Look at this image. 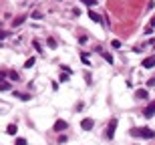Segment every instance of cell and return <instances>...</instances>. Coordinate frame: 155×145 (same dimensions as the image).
Here are the masks:
<instances>
[{
  "label": "cell",
  "instance_id": "obj_1",
  "mask_svg": "<svg viewBox=\"0 0 155 145\" xmlns=\"http://www.w3.org/2000/svg\"><path fill=\"white\" fill-rule=\"evenodd\" d=\"M129 133L133 137H145V139H153L155 137V131L153 129H149V127H141V129H131Z\"/></svg>",
  "mask_w": 155,
  "mask_h": 145
},
{
  "label": "cell",
  "instance_id": "obj_2",
  "mask_svg": "<svg viewBox=\"0 0 155 145\" xmlns=\"http://www.w3.org/2000/svg\"><path fill=\"white\" fill-rule=\"evenodd\" d=\"M115 129H117V119H113V121L109 123V127H107V137H109V139H113V137H115Z\"/></svg>",
  "mask_w": 155,
  "mask_h": 145
},
{
  "label": "cell",
  "instance_id": "obj_3",
  "mask_svg": "<svg viewBox=\"0 0 155 145\" xmlns=\"http://www.w3.org/2000/svg\"><path fill=\"white\" fill-rule=\"evenodd\" d=\"M93 125H95V121H93V119H89V117L81 121V127H83L85 131H91V129H93Z\"/></svg>",
  "mask_w": 155,
  "mask_h": 145
},
{
  "label": "cell",
  "instance_id": "obj_4",
  "mask_svg": "<svg viewBox=\"0 0 155 145\" xmlns=\"http://www.w3.org/2000/svg\"><path fill=\"white\" fill-rule=\"evenodd\" d=\"M53 129H55L56 133H61V131H65V129H66V121H63V119H58V121L55 123V127H53Z\"/></svg>",
  "mask_w": 155,
  "mask_h": 145
},
{
  "label": "cell",
  "instance_id": "obj_5",
  "mask_svg": "<svg viewBox=\"0 0 155 145\" xmlns=\"http://www.w3.org/2000/svg\"><path fill=\"white\" fill-rule=\"evenodd\" d=\"M143 69H153L155 67V56H147L143 61V65H141Z\"/></svg>",
  "mask_w": 155,
  "mask_h": 145
},
{
  "label": "cell",
  "instance_id": "obj_6",
  "mask_svg": "<svg viewBox=\"0 0 155 145\" xmlns=\"http://www.w3.org/2000/svg\"><path fill=\"white\" fill-rule=\"evenodd\" d=\"M149 95H147V91L145 89H137L135 91V99H147Z\"/></svg>",
  "mask_w": 155,
  "mask_h": 145
},
{
  "label": "cell",
  "instance_id": "obj_7",
  "mask_svg": "<svg viewBox=\"0 0 155 145\" xmlns=\"http://www.w3.org/2000/svg\"><path fill=\"white\" fill-rule=\"evenodd\" d=\"M143 115H145V117H147V119H151V117H153V115H155V109H153V107H151V105H149V107H147V109H145V111H143Z\"/></svg>",
  "mask_w": 155,
  "mask_h": 145
},
{
  "label": "cell",
  "instance_id": "obj_8",
  "mask_svg": "<svg viewBox=\"0 0 155 145\" xmlns=\"http://www.w3.org/2000/svg\"><path fill=\"white\" fill-rule=\"evenodd\" d=\"M89 18H91L93 22H101V16H99V14H97L95 10H91V12H89Z\"/></svg>",
  "mask_w": 155,
  "mask_h": 145
},
{
  "label": "cell",
  "instance_id": "obj_9",
  "mask_svg": "<svg viewBox=\"0 0 155 145\" xmlns=\"http://www.w3.org/2000/svg\"><path fill=\"white\" fill-rule=\"evenodd\" d=\"M12 85L8 83V81H0V91H10Z\"/></svg>",
  "mask_w": 155,
  "mask_h": 145
},
{
  "label": "cell",
  "instance_id": "obj_10",
  "mask_svg": "<svg viewBox=\"0 0 155 145\" xmlns=\"http://www.w3.org/2000/svg\"><path fill=\"white\" fill-rule=\"evenodd\" d=\"M97 50H99L101 55H103V58H105V61H107V63H111V65H113V56H111L109 53H105V50H101V48H97Z\"/></svg>",
  "mask_w": 155,
  "mask_h": 145
},
{
  "label": "cell",
  "instance_id": "obj_11",
  "mask_svg": "<svg viewBox=\"0 0 155 145\" xmlns=\"http://www.w3.org/2000/svg\"><path fill=\"white\" fill-rule=\"evenodd\" d=\"M16 131H18V129H16V125H14V123H10V125L6 127V133H8V135H16Z\"/></svg>",
  "mask_w": 155,
  "mask_h": 145
},
{
  "label": "cell",
  "instance_id": "obj_12",
  "mask_svg": "<svg viewBox=\"0 0 155 145\" xmlns=\"http://www.w3.org/2000/svg\"><path fill=\"white\" fill-rule=\"evenodd\" d=\"M14 97H18L20 101H28L30 99V95H24V93H14Z\"/></svg>",
  "mask_w": 155,
  "mask_h": 145
},
{
  "label": "cell",
  "instance_id": "obj_13",
  "mask_svg": "<svg viewBox=\"0 0 155 145\" xmlns=\"http://www.w3.org/2000/svg\"><path fill=\"white\" fill-rule=\"evenodd\" d=\"M32 65H34V56H30V58H28V61L24 63V67H26V69H30Z\"/></svg>",
  "mask_w": 155,
  "mask_h": 145
},
{
  "label": "cell",
  "instance_id": "obj_14",
  "mask_svg": "<svg viewBox=\"0 0 155 145\" xmlns=\"http://www.w3.org/2000/svg\"><path fill=\"white\" fill-rule=\"evenodd\" d=\"M24 18H26V16H20V18H16V20H14V26H20V24L24 22Z\"/></svg>",
  "mask_w": 155,
  "mask_h": 145
},
{
  "label": "cell",
  "instance_id": "obj_15",
  "mask_svg": "<svg viewBox=\"0 0 155 145\" xmlns=\"http://www.w3.org/2000/svg\"><path fill=\"white\" fill-rule=\"evenodd\" d=\"M14 145H28L26 143V139H22V137H18V139H16V143Z\"/></svg>",
  "mask_w": 155,
  "mask_h": 145
},
{
  "label": "cell",
  "instance_id": "obj_16",
  "mask_svg": "<svg viewBox=\"0 0 155 145\" xmlns=\"http://www.w3.org/2000/svg\"><path fill=\"white\" fill-rule=\"evenodd\" d=\"M81 2H85L87 6H93V4H97V0H81Z\"/></svg>",
  "mask_w": 155,
  "mask_h": 145
},
{
  "label": "cell",
  "instance_id": "obj_17",
  "mask_svg": "<svg viewBox=\"0 0 155 145\" xmlns=\"http://www.w3.org/2000/svg\"><path fill=\"white\" fill-rule=\"evenodd\" d=\"M32 18H36V20H40V18H43V14H40V12H32Z\"/></svg>",
  "mask_w": 155,
  "mask_h": 145
},
{
  "label": "cell",
  "instance_id": "obj_18",
  "mask_svg": "<svg viewBox=\"0 0 155 145\" xmlns=\"http://www.w3.org/2000/svg\"><path fill=\"white\" fill-rule=\"evenodd\" d=\"M48 46H53V48L56 46V40H55V38H48Z\"/></svg>",
  "mask_w": 155,
  "mask_h": 145
},
{
  "label": "cell",
  "instance_id": "obj_19",
  "mask_svg": "<svg viewBox=\"0 0 155 145\" xmlns=\"http://www.w3.org/2000/svg\"><path fill=\"white\" fill-rule=\"evenodd\" d=\"M8 77H10L12 81H16V79H18V75H16V73H14V71H12V73H8Z\"/></svg>",
  "mask_w": 155,
  "mask_h": 145
},
{
  "label": "cell",
  "instance_id": "obj_20",
  "mask_svg": "<svg viewBox=\"0 0 155 145\" xmlns=\"http://www.w3.org/2000/svg\"><path fill=\"white\" fill-rule=\"evenodd\" d=\"M61 81H63V83H66V81H68V75H66V73H65V75L61 73Z\"/></svg>",
  "mask_w": 155,
  "mask_h": 145
},
{
  "label": "cell",
  "instance_id": "obj_21",
  "mask_svg": "<svg viewBox=\"0 0 155 145\" xmlns=\"http://www.w3.org/2000/svg\"><path fill=\"white\" fill-rule=\"evenodd\" d=\"M81 58H83V63H89V56H87V53H83V55H81Z\"/></svg>",
  "mask_w": 155,
  "mask_h": 145
},
{
  "label": "cell",
  "instance_id": "obj_22",
  "mask_svg": "<svg viewBox=\"0 0 155 145\" xmlns=\"http://www.w3.org/2000/svg\"><path fill=\"white\" fill-rule=\"evenodd\" d=\"M147 85H149V87H155V77H153V79H149V83H147Z\"/></svg>",
  "mask_w": 155,
  "mask_h": 145
},
{
  "label": "cell",
  "instance_id": "obj_23",
  "mask_svg": "<svg viewBox=\"0 0 155 145\" xmlns=\"http://www.w3.org/2000/svg\"><path fill=\"white\" fill-rule=\"evenodd\" d=\"M149 26H151V28L155 26V18H151V24H149Z\"/></svg>",
  "mask_w": 155,
  "mask_h": 145
},
{
  "label": "cell",
  "instance_id": "obj_24",
  "mask_svg": "<svg viewBox=\"0 0 155 145\" xmlns=\"http://www.w3.org/2000/svg\"><path fill=\"white\" fill-rule=\"evenodd\" d=\"M151 107H153V109H155V101H153V103H151Z\"/></svg>",
  "mask_w": 155,
  "mask_h": 145
},
{
  "label": "cell",
  "instance_id": "obj_25",
  "mask_svg": "<svg viewBox=\"0 0 155 145\" xmlns=\"http://www.w3.org/2000/svg\"><path fill=\"white\" fill-rule=\"evenodd\" d=\"M0 45H2V43H0Z\"/></svg>",
  "mask_w": 155,
  "mask_h": 145
}]
</instances>
